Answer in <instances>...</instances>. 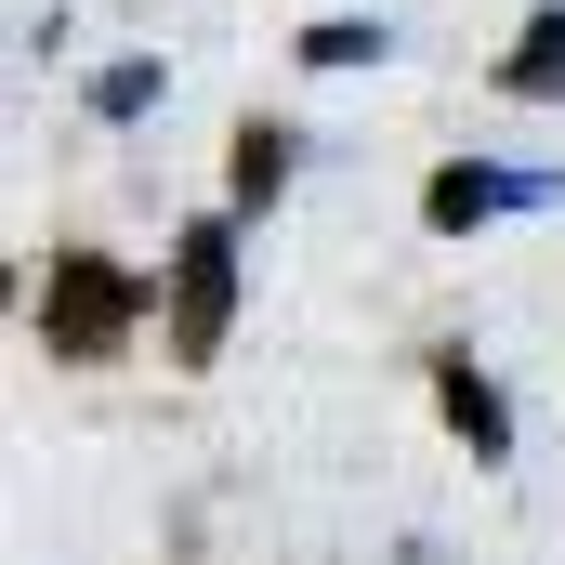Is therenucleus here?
I'll use <instances>...</instances> for the list:
<instances>
[{"mask_svg": "<svg viewBox=\"0 0 565 565\" xmlns=\"http://www.w3.org/2000/svg\"><path fill=\"white\" fill-rule=\"evenodd\" d=\"M132 329V277L119 264H53V289H40V342L53 355H106Z\"/></svg>", "mask_w": 565, "mask_h": 565, "instance_id": "obj_1", "label": "nucleus"}, {"mask_svg": "<svg viewBox=\"0 0 565 565\" xmlns=\"http://www.w3.org/2000/svg\"><path fill=\"white\" fill-rule=\"evenodd\" d=\"M224 316H237V250H224V224H198L184 264H171V342L184 355H224Z\"/></svg>", "mask_w": 565, "mask_h": 565, "instance_id": "obj_2", "label": "nucleus"}, {"mask_svg": "<svg viewBox=\"0 0 565 565\" xmlns=\"http://www.w3.org/2000/svg\"><path fill=\"white\" fill-rule=\"evenodd\" d=\"M540 198H553L540 171H487V158H447V171L422 184V211L447 224V237H460V224H487V211H540Z\"/></svg>", "mask_w": 565, "mask_h": 565, "instance_id": "obj_3", "label": "nucleus"}, {"mask_svg": "<svg viewBox=\"0 0 565 565\" xmlns=\"http://www.w3.org/2000/svg\"><path fill=\"white\" fill-rule=\"evenodd\" d=\"M434 408H447V422L473 434V447H513V408H500V395H487V382H473V369H460V355H447V369H434Z\"/></svg>", "mask_w": 565, "mask_h": 565, "instance_id": "obj_4", "label": "nucleus"}, {"mask_svg": "<svg viewBox=\"0 0 565 565\" xmlns=\"http://www.w3.org/2000/svg\"><path fill=\"white\" fill-rule=\"evenodd\" d=\"M500 79H513L526 106H553V93H565V13H540V26H526V53H513Z\"/></svg>", "mask_w": 565, "mask_h": 565, "instance_id": "obj_5", "label": "nucleus"}, {"mask_svg": "<svg viewBox=\"0 0 565 565\" xmlns=\"http://www.w3.org/2000/svg\"><path fill=\"white\" fill-rule=\"evenodd\" d=\"M289 184V132H237V198H277Z\"/></svg>", "mask_w": 565, "mask_h": 565, "instance_id": "obj_6", "label": "nucleus"}, {"mask_svg": "<svg viewBox=\"0 0 565 565\" xmlns=\"http://www.w3.org/2000/svg\"><path fill=\"white\" fill-rule=\"evenodd\" d=\"M145 106H158V66H106L93 79V119H145Z\"/></svg>", "mask_w": 565, "mask_h": 565, "instance_id": "obj_7", "label": "nucleus"}, {"mask_svg": "<svg viewBox=\"0 0 565 565\" xmlns=\"http://www.w3.org/2000/svg\"><path fill=\"white\" fill-rule=\"evenodd\" d=\"M302 53H316V66H382V26H355V13H342V26H316Z\"/></svg>", "mask_w": 565, "mask_h": 565, "instance_id": "obj_8", "label": "nucleus"}]
</instances>
